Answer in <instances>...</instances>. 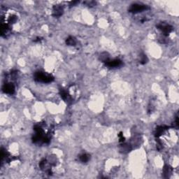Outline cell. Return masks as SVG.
Segmentation results:
<instances>
[{
	"label": "cell",
	"instance_id": "obj_1",
	"mask_svg": "<svg viewBox=\"0 0 179 179\" xmlns=\"http://www.w3.org/2000/svg\"><path fill=\"white\" fill-rule=\"evenodd\" d=\"M35 134L32 137V142L35 144L43 145L48 144L51 141L52 137V129L48 128L44 123L36 124L34 127Z\"/></svg>",
	"mask_w": 179,
	"mask_h": 179
},
{
	"label": "cell",
	"instance_id": "obj_2",
	"mask_svg": "<svg viewBox=\"0 0 179 179\" xmlns=\"http://www.w3.org/2000/svg\"><path fill=\"white\" fill-rule=\"evenodd\" d=\"M34 79L38 83H49L53 82L55 80V78L50 74L42 71H37L34 74Z\"/></svg>",
	"mask_w": 179,
	"mask_h": 179
},
{
	"label": "cell",
	"instance_id": "obj_3",
	"mask_svg": "<svg viewBox=\"0 0 179 179\" xmlns=\"http://www.w3.org/2000/svg\"><path fill=\"white\" fill-rule=\"evenodd\" d=\"M156 28L162 32L164 37H168L169 34L173 31V27L166 22H160L156 26Z\"/></svg>",
	"mask_w": 179,
	"mask_h": 179
},
{
	"label": "cell",
	"instance_id": "obj_4",
	"mask_svg": "<svg viewBox=\"0 0 179 179\" xmlns=\"http://www.w3.org/2000/svg\"><path fill=\"white\" fill-rule=\"evenodd\" d=\"M149 9H150V7L148 6L145 5V4H132L130 8H129V12L137 14V13L144 12V11H148Z\"/></svg>",
	"mask_w": 179,
	"mask_h": 179
},
{
	"label": "cell",
	"instance_id": "obj_5",
	"mask_svg": "<svg viewBox=\"0 0 179 179\" xmlns=\"http://www.w3.org/2000/svg\"><path fill=\"white\" fill-rule=\"evenodd\" d=\"M106 67L109 68V69H116L119 68L123 65V62L121 59L115 58V59H108L107 61L104 62Z\"/></svg>",
	"mask_w": 179,
	"mask_h": 179
},
{
	"label": "cell",
	"instance_id": "obj_6",
	"mask_svg": "<svg viewBox=\"0 0 179 179\" xmlns=\"http://www.w3.org/2000/svg\"><path fill=\"white\" fill-rule=\"evenodd\" d=\"M2 91L5 94H13L15 92V84L11 81L9 82H6L4 84L2 87Z\"/></svg>",
	"mask_w": 179,
	"mask_h": 179
},
{
	"label": "cell",
	"instance_id": "obj_7",
	"mask_svg": "<svg viewBox=\"0 0 179 179\" xmlns=\"http://www.w3.org/2000/svg\"><path fill=\"white\" fill-rule=\"evenodd\" d=\"M11 25L5 23V22H2L1 23V36L2 37L6 38L8 37V36H9L11 34Z\"/></svg>",
	"mask_w": 179,
	"mask_h": 179
},
{
	"label": "cell",
	"instance_id": "obj_8",
	"mask_svg": "<svg viewBox=\"0 0 179 179\" xmlns=\"http://www.w3.org/2000/svg\"><path fill=\"white\" fill-rule=\"evenodd\" d=\"M60 94L62 99L64 101H66V102L69 104L73 101V98H72L71 95H70L69 92H68L67 90L63 89V88H60Z\"/></svg>",
	"mask_w": 179,
	"mask_h": 179
},
{
	"label": "cell",
	"instance_id": "obj_9",
	"mask_svg": "<svg viewBox=\"0 0 179 179\" xmlns=\"http://www.w3.org/2000/svg\"><path fill=\"white\" fill-rule=\"evenodd\" d=\"M64 13V8L62 5H55L53 7V16L59 18L62 16Z\"/></svg>",
	"mask_w": 179,
	"mask_h": 179
},
{
	"label": "cell",
	"instance_id": "obj_10",
	"mask_svg": "<svg viewBox=\"0 0 179 179\" xmlns=\"http://www.w3.org/2000/svg\"><path fill=\"white\" fill-rule=\"evenodd\" d=\"M169 129L168 126L165 125H160L157 126L156 129L155 130V132H154V134H155V138H159L162 136L163 134H164L166 131Z\"/></svg>",
	"mask_w": 179,
	"mask_h": 179
},
{
	"label": "cell",
	"instance_id": "obj_11",
	"mask_svg": "<svg viewBox=\"0 0 179 179\" xmlns=\"http://www.w3.org/2000/svg\"><path fill=\"white\" fill-rule=\"evenodd\" d=\"M172 173H173V168L171 166H169L168 164H165L163 168V176L165 178H169L170 176H171Z\"/></svg>",
	"mask_w": 179,
	"mask_h": 179
},
{
	"label": "cell",
	"instance_id": "obj_12",
	"mask_svg": "<svg viewBox=\"0 0 179 179\" xmlns=\"http://www.w3.org/2000/svg\"><path fill=\"white\" fill-rule=\"evenodd\" d=\"M66 44L67 46H76L77 44V40L76 38L74 37H72V36H69V37L67 38L66 39Z\"/></svg>",
	"mask_w": 179,
	"mask_h": 179
},
{
	"label": "cell",
	"instance_id": "obj_13",
	"mask_svg": "<svg viewBox=\"0 0 179 179\" xmlns=\"http://www.w3.org/2000/svg\"><path fill=\"white\" fill-rule=\"evenodd\" d=\"M79 160L83 163H87L90 160V155L88 153H82L79 155Z\"/></svg>",
	"mask_w": 179,
	"mask_h": 179
},
{
	"label": "cell",
	"instance_id": "obj_14",
	"mask_svg": "<svg viewBox=\"0 0 179 179\" xmlns=\"http://www.w3.org/2000/svg\"><path fill=\"white\" fill-rule=\"evenodd\" d=\"M148 62V59L147 58L146 55H145L144 53L141 54V55H140V60H139L140 64L142 65H146Z\"/></svg>",
	"mask_w": 179,
	"mask_h": 179
},
{
	"label": "cell",
	"instance_id": "obj_15",
	"mask_svg": "<svg viewBox=\"0 0 179 179\" xmlns=\"http://www.w3.org/2000/svg\"><path fill=\"white\" fill-rule=\"evenodd\" d=\"M99 59H100L101 61H102V62H105L106 61H107L109 58V56H108V54L107 53H102L100 55L99 57Z\"/></svg>",
	"mask_w": 179,
	"mask_h": 179
},
{
	"label": "cell",
	"instance_id": "obj_16",
	"mask_svg": "<svg viewBox=\"0 0 179 179\" xmlns=\"http://www.w3.org/2000/svg\"><path fill=\"white\" fill-rule=\"evenodd\" d=\"M118 137H119V142L120 143H123L124 142V141H125V138H124V137L123 136V134L122 132H121L119 133L118 134Z\"/></svg>",
	"mask_w": 179,
	"mask_h": 179
},
{
	"label": "cell",
	"instance_id": "obj_17",
	"mask_svg": "<svg viewBox=\"0 0 179 179\" xmlns=\"http://www.w3.org/2000/svg\"><path fill=\"white\" fill-rule=\"evenodd\" d=\"M174 128H175L176 129L178 128V114L176 115V116L175 122H174Z\"/></svg>",
	"mask_w": 179,
	"mask_h": 179
},
{
	"label": "cell",
	"instance_id": "obj_18",
	"mask_svg": "<svg viewBox=\"0 0 179 179\" xmlns=\"http://www.w3.org/2000/svg\"><path fill=\"white\" fill-rule=\"evenodd\" d=\"M84 4H86V5L88 6H94L96 3L94 2H84Z\"/></svg>",
	"mask_w": 179,
	"mask_h": 179
},
{
	"label": "cell",
	"instance_id": "obj_19",
	"mask_svg": "<svg viewBox=\"0 0 179 179\" xmlns=\"http://www.w3.org/2000/svg\"><path fill=\"white\" fill-rule=\"evenodd\" d=\"M43 40V38H41V37H36L35 39L33 40V41L34 42H35V43H38V42H41V41Z\"/></svg>",
	"mask_w": 179,
	"mask_h": 179
},
{
	"label": "cell",
	"instance_id": "obj_20",
	"mask_svg": "<svg viewBox=\"0 0 179 179\" xmlns=\"http://www.w3.org/2000/svg\"><path fill=\"white\" fill-rule=\"evenodd\" d=\"M78 3H79V2H78V1H74V2H70V6H75L76 4H78Z\"/></svg>",
	"mask_w": 179,
	"mask_h": 179
}]
</instances>
